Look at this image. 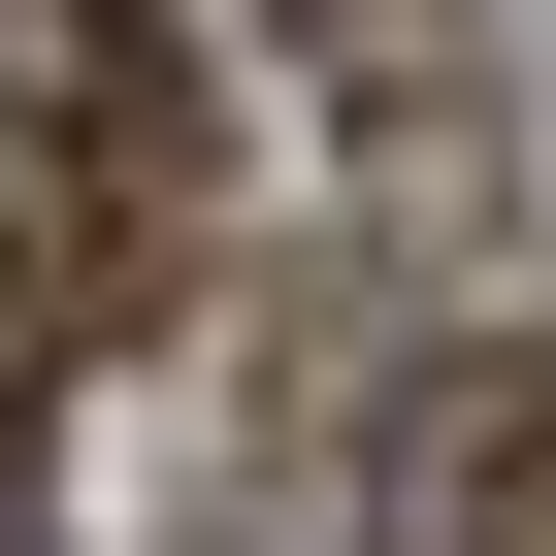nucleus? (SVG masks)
Returning <instances> with one entry per match:
<instances>
[{"label":"nucleus","instance_id":"1","mask_svg":"<svg viewBox=\"0 0 556 556\" xmlns=\"http://www.w3.org/2000/svg\"><path fill=\"white\" fill-rule=\"evenodd\" d=\"M0 131H34L66 164V262H99V295H131V262L197 229V0H0Z\"/></svg>","mask_w":556,"mask_h":556},{"label":"nucleus","instance_id":"2","mask_svg":"<svg viewBox=\"0 0 556 556\" xmlns=\"http://www.w3.org/2000/svg\"><path fill=\"white\" fill-rule=\"evenodd\" d=\"M393 556H556V361H458L393 426Z\"/></svg>","mask_w":556,"mask_h":556},{"label":"nucleus","instance_id":"3","mask_svg":"<svg viewBox=\"0 0 556 556\" xmlns=\"http://www.w3.org/2000/svg\"><path fill=\"white\" fill-rule=\"evenodd\" d=\"M66 328H99V262H66V229H34V164H0V393H34V361H66Z\"/></svg>","mask_w":556,"mask_h":556},{"label":"nucleus","instance_id":"4","mask_svg":"<svg viewBox=\"0 0 556 556\" xmlns=\"http://www.w3.org/2000/svg\"><path fill=\"white\" fill-rule=\"evenodd\" d=\"M0 556H34V393H0Z\"/></svg>","mask_w":556,"mask_h":556}]
</instances>
